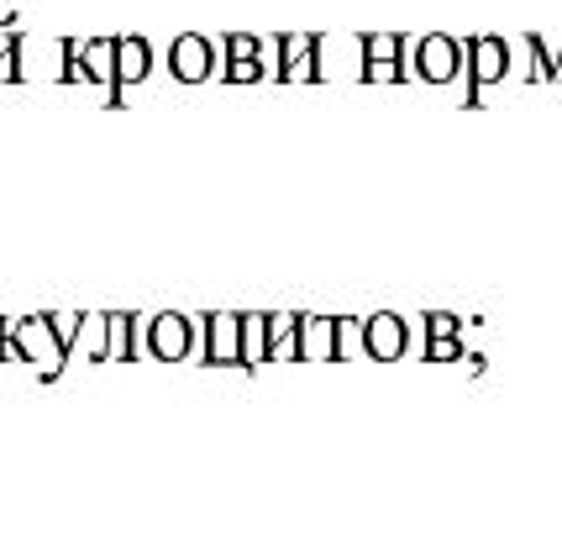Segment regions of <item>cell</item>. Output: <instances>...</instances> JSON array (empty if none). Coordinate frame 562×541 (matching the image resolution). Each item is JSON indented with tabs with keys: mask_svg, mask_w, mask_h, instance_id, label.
Segmentation results:
<instances>
[{
	"mask_svg": "<svg viewBox=\"0 0 562 541\" xmlns=\"http://www.w3.org/2000/svg\"><path fill=\"white\" fill-rule=\"evenodd\" d=\"M5 363H32L37 379H58L69 352L53 337L48 316H26V320H5Z\"/></svg>",
	"mask_w": 562,
	"mask_h": 541,
	"instance_id": "cell-1",
	"label": "cell"
},
{
	"mask_svg": "<svg viewBox=\"0 0 562 541\" xmlns=\"http://www.w3.org/2000/svg\"><path fill=\"white\" fill-rule=\"evenodd\" d=\"M190 352H195V320L173 316V311L147 320V358L153 363H184Z\"/></svg>",
	"mask_w": 562,
	"mask_h": 541,
	"instance_id": "cell-2",
	"label": "cell"
},
{
	"mask_svg": "<svg viewBox=\"0 0 562 541\" xmlns=\"http://www.w3.org/2000/svg\"><path fill=\"white\" fill-rule=\"evenodd\" d=\"M153 75V43L143 32H122L116 37V84H111V111H126L122 105V90L126 84H147Z\"/></svg>",
	"mask_w": 562,
	"mask_h": 541,
	"instance_id": "cell-3",
	"label": "cell"
},
{
	"mask_svg": "<svg viewBox=\"0 0 562 541\" xmlns=\"http://www.w3.org/2000/svg\"><path fill=\"white\" fill-rule=\"evenodd\" d=\"M169 75L179 84H200V79H211V43L200 37V32H184V37H173L169 48Z\"/></svg>",
	"mask_w": 562,
	"mask_h": 541,
	"instance_id": "cell-4",
	"label": "cell"
},
{
	"mask_svg": "<svg viewBox=\"0 0 562 541\" xmlns=\"http://www.w3.org/2000/svg\"><path fill=\"white\" fill-rule=\"evenodd\" d=\"M243 358V320L211 316L205 320V363H237Z\"/></svg>",
	"mask_w": 562,
	"mask_h": 541,
	"instance_id": "cell-5",
	"label": "cell"
},
{
	"mask_svg": "<svg viewBox=\"0 0 562 541\" xmlns=\"http://www.w3.org/2000/svg\"><path fill=\"white\" fill-rule=\"evenodd\" d=\"M22 79V26H0V84Z\"/></svg>",
	"mask_w": 562,
	"mask_h": 541,
	"instance_id": "cell-6",
	"label": "cell"
},
{
	"mask_svg": "<svg viewBox=\"0 0 562 541\" xmlns=\"http://www.w3.org/2000/svg\"><path fill=\"white\" fill-rule=\"evenodd\" d=\"M226 48L237 53V58H252V37H226Z\"/></svg>",
	"mask_w": 562,
	"mask_h": 541,
	"instance_id": "cell-7",
	"label": "cell"
},
{
	"mask_svg": "<svg viewBox=\"0 0 562 541\" xmlns=\"http://www.w3.org/2000/svg\"><path fill=\"white\" fill-rule=\"evenodd\" d=\"M0 363H5V316H0Z\"/></svg>",
	"mask_w": 562,
	"mask_h": 541,
	"instance_id": "cell-8",
	"label": "cell"
}]
</instances>
